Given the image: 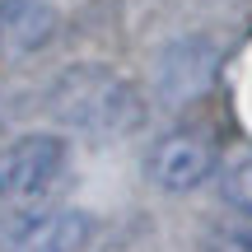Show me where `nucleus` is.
Returning a JSON list of instances; mask_svg holds the SVG:
<instances>
[{"label":"nucleus","instance_id":"1","mask_svg":"<svg viewBox=\"0 0 252 252\" xmlns=\"http://www.w3.org/2000/svg\"><path fill=\"white\" fill-rule=\"evenodd\" d=\"M47 108L56 122L84 135H126L145 122V103L131 80L112 65H70L47 89Z\"/></svg>","mask_w":252,"mask_h":252},{"label":"nucleus","instance_id":"6","mask_svg":"<svg viewBox=\"0 0 252 252\" xmlns=\"http://www.w3.org/2000/svg\"><path fill=\"white\" fill-rule=\"evenodd\" d=\"M220 191H224V201L238 210V215L252 220V154H243V159H234V163L224 168Z\"/></svg>","mask_w":252,"mask_h":252},{"label":"nucleus","instance_id":"2","mask_svg":"<svg viewBox=\"0 0 252 252\" xmlns=\"http://www.w3.org/2000/svg\"><path fill=\"white\" fill-rule=\"evenodd\" d=\"M61 168H65L61 135L33 131V135H19V140H5L0 145V196L5 201L37 196L56 182Z\"/></svg>","mask_w":252,"mask_h":252},{"label":"nucleus","instance_id":"4","mask_svg":"<svg viewBox=\"0 0 252 252\" xmlns=\"http://www.w3.org/2000/svg\"><path fill=\"white\" fill-rule=\"evenodd\" d=\"M94 220L84 210H33L9 229V252H84Z\"/></svg>","mask_w":252,"mask_h":252},{"label":"nucleus","instance_id":"5","mask_svg":"<svg viewBox=\"0 0 252 252\" xmlns=\"http://www.w3.org/2000/svg\"><path fill=\"white\" fill-rule=\"evenodd\" d=\"M56 37V9L47 0H0V47L5 52H42Z\"/></svg>","mask_w":252,"mask_h":252},{"label":"nucleus","instance_id":"3","mask_svg":"<svg viewBox=\"0 0 252 252\" xmlns=\"http://www.w3.org/2000/svg\"><path fill=\"white\" fill-rule=\"evenodd\" d=\"M159 191H196L215 173V140L206 131H168L145 159Z\"/></svg>","mask_w":252,"mask_h":252}]
</instances>
